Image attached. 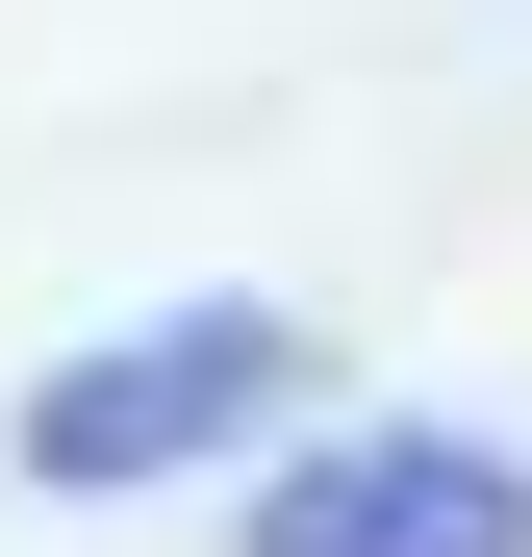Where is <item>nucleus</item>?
Wrapping results in <instances>:
<instances>
[{
	"mask_svg": "<svg viewBox=\"0 0 532 557\" xmlns=\"http://www.w3.org/2000/svg\"><path fill=\"white\" fill-rule=\"evenodd\" d=\"M280 381H305L280 305H152V330H102V355H51V381H26V482H51V507L177 482V456H228Z\"/></svg>",
	"mask_w": 532,
	"mask_h": 557,
	"instance_id": "f257e3e1",
	"label": "nucleus"
},
{
	"mask_svg": "<svg viewBox=\"0 0 532 557\" xmlns=\"http://www.w3.org/2000/svg\"><path fill=\"white\" fill-rule=\"evenodd\" d=\"M253 557H532V456H482V431H330V456H280V507H253Z\"/></svg>",
	"mask_w": 532,
	"mask_h": 557,
	"instance_id": "f03ea898",
	"label": "nucleus"
}]
</instances>
